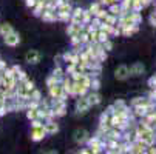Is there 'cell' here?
<instances>
[{
    "instance_id": "obj_1",
    "label": "cell",
    "mask_w": 156,
    "mask_h": 154,
    "mask_svg": "<svg viewBox=\"0 0 156 154\" xmlns=\"http://www.w3.org/2000/svg\"><path fill=\"white\" fill-rule=\"evenodd\" d=\"M45 134H47V131H45V128H43V125L33 126V134H31V139H33L34 142L42 140L43 137H45Z\"/></svg>"
},
{
    "instance_id": "obj_2",
    "label": "cell",
    "mask_w": 156,
    "mask_h": 154,
    "mask_svg": "<svg viewBox=\"0 0 156 154\" xmlns=\"http://www.w3.org/2000/svg\"><path fill=\"white\" fill-rule=\"evenodd\" d=\"M90 102H88V99L87 97H80L79 100H77V103H76V109H77V113L79 114H85L88 109H90Z\"/></svg>"
},
{
    "instance_id": "obj_3",
    "label": "cell",
    "mask_w": 156,
    "mask_h": 154,
    "mask_svg": "<svg viewBox=\"0 0 156 154\" xmlns=\"http://www.w3.org/2000/svg\"><path fill=\"white\" fill-rule=\"evenodd\" d=\"M19 42H20V37H19V34L14 33V31H11L9 34L5 36V43H6V45H9V46L19 45Z\"/></svg>"
},
{
    "instance_id": "obj_4",
    "label": "cell",
    "mask_w": 156,
    "mask_h": 154,
    "mask_svg": "<svg viewBox=\"0 0 156 154\" xmlns=\"http://www.w3.org/2000/svg\"><path fill=\"white\" fill-rule=\"evenodd\" d=\"M40 53L39 51H36V50H31V51H28L27 53V62L28 63H33V65H36V63H39L40 62Z\"/></svg>"
},
{
    "instance_id": "obj_5",
    "label": "cell",
    "mask_w": 156,
    "mask_h": 154,
    "mask_svg": "<svg viewBox=\"0 0 156 154\" xmlns=\"http://www.w3.org/2000/svg\"><path fill=\"white\" fill-rule=\"evenodd\" d=\"M88 134H87V131L85 129H76L74 131V140L77 142V143H83L88 137H87Z\"/></svg>"
},
{
    "instance_id": "obj_6",
    "label": "cell",
    "mask_w": 156,
    "mask_h": 154,
    "mask_svg": "<svg viewBox=\"0 0 156 154\" xmlns=\"http://www.w3.org/2000/svg\"><path fill=\"white\" fill-rule=\"evenodd\" d=\"M83 28H82V23H76V22H73V25L68 26V34L70 36H77L79 33H82Z\"/></svg>"
},
{
    "instance_id": "obj_7",
    "label": "cell",
    "mask_w": 156,
    "mask_h": 154,
    "mask_svg": "<svg viewBox=\"0 0 156 154\" xmlns=\"http://www.w3.org/2000/svg\"><path fill=\"white\" fill-rule=\"evenodd\" d=\"M43 128H45V131H47V133H50V134H54V133H57V131H59L57 123H54L51 120H48L45 125H43Z\"/></svg>"
},
{
    "instance_id": "obj_8",
    "label": "cell",
    "mask_w": 156,
    "mask_h": 154,
    "mask_svg": "<svg viewBox=\"0 0 156 154\" xmlns=\"http://www.w3.org/2000/svg\"><path fill=\"white\" fill-rule=\"evenodd\" d=\"M128 68L127 67H119L118 70H116V79H119V80H124V79H127L128 77Z\"/></svg>"
},
{
    "instance_id": "obj_9",
    "label": "cell",
    "mask_w": 156,
    "mask_h": 154,
    "mask_svg": "<svg viewBox=\"0 0 156 154\" xmlns=\"http://www.w3.org/2000/svg\"><path fill=\"white\" fill-rule=\"evenodd\" d=\"M12 31V26L9 25V23H3V25H0V34H2L3 37L6 36V34H9Z\"/></svg>"
},
{
    "instance_id": "obj_10",
    "label": "cell",
    "mask_w": 156,
    "mask_h": 154,
    "mask_svg": "<svg viewBox=\"0 0 156 154\" xmlns=\"http://www.w3.org/2000/svg\"><path fill=\"white\" fill-rule=\"evenodd\" d=\"M87 99H88V102H90V105H98V103L101 102V97H99V94H96V93H91Z\"/></svg>"
},
{
    "instance_id": "obj_11",
    "label": "cell",
    "mask_w": 156,
    "mask_h": 154,
    "mask_svg": "<svg viewBox=\"0 0 156 154\" xmlns=\"http://www.w3.org/2000/svg\"><path fill=\"white\" fill-rule=\"evenodd\" d=\"M27 116H28V119H31V120L37 119V117H39V108H30L28 113H27Z\"/></svg>"
},
{
    "instance_id": "obj_12",
    "label": "cell",
    "mask_w": 156,
    "mask_h": 154,
    "mask_svg": "<svg viewBox=\"0 0 156 154\" xmlns=\"http://www.w3.org/2000/svg\"><path fill=\"white\" fill-rule=\"evenodd\" d=\"M142 71H144V67H142V65H139V63H138V65H135V67H133V70H131V73L135 74V76L141 74Z\"/></svg>"
},
{
    "instance_id": "obj_13",
    "label": "cell",
    "mask_w": 156,
    "mask_h": 154,
    "mask_svg": "<svg viewBox=\"0 0 156 154\" xmlns=\"http://www.w3.org/2000/svg\"><path fill=\"white\" fill-rule=\"evenodd\" d=\"M98 11H99V5H98V3H93V5L90 6V12L96 15V12H98Z\"/></svg>"
},
{
    "instance_id": "obj_14",
    "label": "cell",
    "mask_w": 156,
    "mask_h": 154,
    "mask_svg": "<svg viewBox=\"0 0 156 154\" xmlns=\"http://www.w3.org/2000/svg\"><path fill=\"white\" fill-rule=\"evenodd\" d=\"M36 3H37V0H27L28 6H36Z\"/></svg>"
},
{
    "instance_id": "obj_15",
    "label": "cell",
    "mask_w": 156,
    "mask_h": 154,
    "mask_svg": "<svg viewBox=\"0 0 156 154\" xmlns=\"http://www.w3.org/2000/svg\"><path fill=\"white\" fill-rule=\"evenodd\" d=\"M102 3H107V5H110V3H113V0H102Z\"/></svg>"
}]
</instances>
